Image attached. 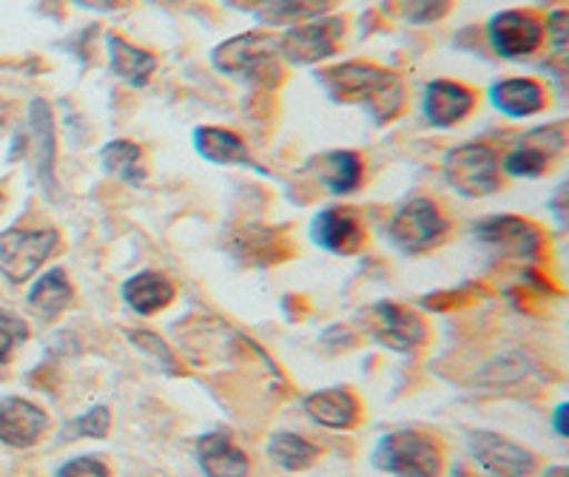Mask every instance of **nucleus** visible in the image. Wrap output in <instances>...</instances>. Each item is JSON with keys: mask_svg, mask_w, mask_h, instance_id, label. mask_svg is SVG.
I'll return each mask as SVG.
<instances>
[{"mask_svg": "<svg viewBox=\"0 0 569 477\" xmlns=\"http://www.w3.org/2000/svg\"><path fill=\"white\" fill-rule=\"evenodd\" d=\"M370 464L393 477H439L445 455L430 435L419 429H396L379 438L370 451Z\"/></svg>", "mask_w": 569, "mask_h": 477, "instance_id": "7ed1b4c3", "label": "nucleus"}, {"mask_svg": "<svg viewBox=\"0 0 569 477\" xmlns=\"http://www.w3.org/2000/svg\"><path fill=\"white\" fill-rule=\"evenodd\" d=\"M74 3H80V7H89V9H98V12H109V9H114L120 0H74Z\"/></svg>", "mask_w": 569, "mask_h": 477, "instance_id": "f704fd0d", "label": "nucleus"}, {"mask_svg": "<svg viewBox=\"0 0 569 477\" xmlns=\"http://www.w3.org/2000/svg\"><path fill=\"white\" fill-rule=\"evenodd\" d=\"M194 149L202 160L213 162V165H246L251 169L253 160L248 154L246 142L233 131L213 129V125H202L194 131Z\"/></svg>", "mask_w": 569, "mask_h": 477, "instance_id": "5701e85b", "label": "nucleus"}, {"mask_svg": "<svg viewBox=\"0 0 569 477\" xmlns=\"http://www.w3.org/2000/svg\"><path fill=\"white\" fill-rule=\"evenodd\" d=\"M472 91L465 89L461 83H450V80H433L425 85V98H421V111L425 120L436 129H450V125L461 123L472 111Z\"/></svg>", "mask_w": 569, "mask_h": 477, "instance_id": "4468645a", "label": "nucleus"}, {"mask_svg": "<svg viewBox=\"0 0 569 477\" xmlns=\"http://www.w3.org/2000/svg\"><path fill=\"white\" fill-rule=\"evenodd\" d=\"M197 466L206 477H248L251 460L240 446H233L231 435L208 433L197 440Z\"/></svg>", "mask_w": 569, "mask_h": 477, "instance_id": "2eb2a0df", "label": "nucleus"}, {"mask_svg": "<svg viewBox=\"0 0 569 477\" xmlns=\"http://www.w3.org/2000/svg\"><path fill=\"white\" fill-rule=\"evenodd\" d=\"M450 9V0H401V14L408 23L425 27V23H436Z\"/></svg>", "mask_w": 569, "mask_h": 477, "instance_id": "7c9ffc66", "label": "nucleus"}, {"mask_svg": "<svg viewBox=\"0 0 569 477\" xmlns=\"http://www.w3.org/2000/svg\"><path fill=\"white\" fill-rule=\"evenodd\" d=\"M365 324L370 327V336L393 353H410L425 342V322L419 313L393 302L373 304L365 316Z\"/></svg>", "mask_w": 569, "mask_h": 477, "instance_id": "9d476101", "label": "nucleus"}, {"mask_svg": "<svg viewBox=\"0 0 569 477\" xmlns=\"http://www.w3.org/2000/svg\"><path fill=\"white\" fill-rule=\"evenodd\" d=\"M100 162H103L106 174L117 176L120 182H129V185H142L146 182V162H142V151L137 142H106L103 151H100Z\"/></svg>", "mask_w": 569, "mask_h": 477, "instance_id": "b1692460", "label": "nucleus"}, {"mask_svg": "<svg viewBox=\"0 0 569 477\" xmlns=\"http://www.w3.org/2000/svg\"><path fill=\"white\" fill-rule=\"evenodd\" d=\"M447 220L441 216L439 205L425 196L408 200L390 216L388 236L405 256H419V253L430 251L445 238Z\"/></svg>", "mask_w": 569, "mask_h": 477, "instance_id": "39448f33", "label": "nucleus"}, {"mask_svg": "<svg viewBox=\"0 0 569 477\" xmlns=\"http://www.w3.org/2000/svg\"><path fill=\"white\" fill-rule=\"evenodd\" d=\"M268 458L284 471H305L319 458V449L297 433H273L268 440Z\"/></svg>", "mask_w": 569, "mask_h": 477, "instance_id": "393cba45", "label": "nucleus"}, {"mask_svg": "<svg viewBox=\"0 0 569 477\" xmlns=\"http://www.w3.org/2000/svg\"><path fill=\"white\" fill-rule=\"evenodd\" d=\"M490 103L510 120H527L547 103L541 83L530 78H507L490 85Z\"/></svg>", "mask_w": 569, "mask_h": 477, "instance_id": "a211bd4d", "label": "nucleus"}, {"mask_svg": "<svg viewBox=\"0 0 569 477\" xmlns=\"http://www.w3.org/2000/svg\"><path fill=\"white\" fill-rule=\"evenodd\" d=\"M29 120H32L34 140H38V169L43 182L52 180V162H54V131H52V111L43 100H34L29 109Z\"/></svg>", "mask_w": 569, "mask_h": 477, "instance_id": "a878e982", "label": "nucleus"}, {"mask_svg": "<svg viewBox=\"0 0 569 477\" xmlns=\"http://www.w3.org/2000/svg\"><path fill=\"white\" fill-rule=\"evenodd\" d=\"M27 322L14 316V313H9V309L0 307V364L9 362L12 349L18 347V344L27 342Z\"/></svg>", "mask_w": 569, "mask_h": 477, "instance_id": "c756f323", "label": "nucleus"}, {"mask_svg": "<svg viewBox=\"0 0 569 477\" xmlns=\"http://www.w3.org/2000/svg\"><path fill=\"white\" fill-rule=\"evenodd\" d=\"M211 65L226 78L266 85V89H273L282 80L279 40L266 32H246L220 43L211 52Z\"/></svg>", "mask_w": 569, "mask_h": 477, "instance_id": "f03ea898", "label": "nucleus"}, {"mask_svg": "<svg viewBox=\"0 0 569 477\" xmlns=\"http://www.w3.org/2000/svg\"><path fill=\"white\" fill-rule=\"evenodd\" d=\"M111 429V413L109 407H103V404H94L91 409H86L83 415H78L74 420H69V424L60 429V440H78V438H106Z\"/></svg>", "mask_w": 569, "mask_h": 477, "instance_id": "bb28decb", "label": "nucleus"}, {"mask_svg": "<svg viewBox=\"0 0 569 477\" xmlns=\"http://www.w3.org/2000/svg\"><path fill=\"white\" fill-rule=\"evenodd\" d=\"M567 415H569V407L567 404H558L556 415H552V429L558 433V438H567L569 429H567Z\"/></svg>", "mask_w": 569, "mask_h": 477, "instance_id": "72a5a7b5", "label": "nucleus"}, {"mask_svg": "<svg viewBox=\"0 0 569 477\" xmlns=\"http://www.w3.org/2000/svg\"><path fill=\"white\" fill-rule=\"evenodd\" d=\"M547 162H550V154L538 149L536 142L525 140L516 151H510V154L505 156V171L510 176H527V180H536V176L543 174Z\"/></svg>", "mask_w": 569, "mask_h": 477, "instance_id": "cd10ccee", "label": "nucleus"}, {"mask_svg": "<svg viewBox=\"0 0 569 477\" xmlns=\"http://www.w3.org/2000/svg\"><path fill=\"white\" fill-rule=\"evenodd\" d=\"M305 415L325 429H350L359 420V400L348 387H325L311 393L302 404Z\"/></svg>", "mask_w": 569, "mask_h": 477, "instance_id": "dca6fc26", "label": "nucleus"}, {"mask_svg": "<svg viewBox=\"0 0 569 477\" xmlns=\"http://www.w3.org/2000/svg\"><path fill=\"white\" fill-rule=\"evenodd\" d=\"M71 298H74V291H71V282L69 276H66V271L63 267H52V271H46L43 276L32 284L27 304L34 316L43 318V322H52L60 313H66Z\"/></svg>", "mask_w": 569, "mask_h": 477, "instance_id": "4be33fe9", "label": "nucleus"}, {"mask_svg": "<svg viewBox=\"0 0 569 477\" xmlns=\"http://www.w3.org/2000/svg\"><path fill=\"white\" fill-rule=\"evenodd\" d=\"M177 291L169 278L157 271H142L123 284V302L137 316H154L174 302Z\"/></svg>", "mask_w": 569, "mask_h": 477, "instance_id": "aec40b11", "label": "nucleus"}, {"mask_svg": "<svg viewBox=\"0 0 569 477\" xmlns=\"http://www.w3.org/2000/svg\"><path fill=\"white\" fill-rule=\"evenodd\" d=\"M487 40L492 52L505 60H525L536 54L543 43V29L532 14L507 9V12L492 14L487 23Z\"/></svg>", "mask_w": 569, "mask_h": 477, "instance_id": "1a4fd4ad", "label": "nucleus"}, {"mask_svg": "<svg viewBox=\"0 0 569 477\" xmlns=\"http://www.w3.org/2000/svg\"><path fill=\"white\" fill-rule=\"evenodd\" d=\"M231 7L253 14L268 27H297L305 20H317L328 14L333 0H226Z\"/></svg>", "mask_w": 569, "mask_h": 477, "instance_id": "ddd939ff", "label": "nucleus"}, {"mask_svg": "<svg viewBox=\"0 0 569 477\" xmlns=\"http://www.w3.org/2000/svg\"><path fill=\"white\" fill-rule=\"evenodd\" d=\"M58 251V231H12L0 233V273L12 284H23L40 271L46 258Z\"/></svg>", "mask_w": 569, "mask_h": 477, "instance_id": "423d86ee", "label": "nucleus"}, {"mask_svg": "<svg viewBox=\"0 0 569 477\" xmlns=\"http://www.w3.org/2000/svg\"><path fill=\"white\" fill-rule=\"evenodd\" d=\"M311 171L319 180V185H325L330 194L345 196L353 194L356 187L362 185V160L353 151H328V154H319L311 160Z\"/></svg>", "mask_w": 569, "mask_h": 477, "instance_id": "6ab92c4d", "label": "nucleus"}, {"mask_svg": "<svg viewBox=\"0 0 569 477\" xmlns=\"http://www.w3.org/2000/svg\"><path fill=\"white\" fill-rule=\"evenodd\" d=\"M567 32H569L567 12H563V9H556V12L550 14V20H547V38H550L558 60H563V54H567Z\"/></svg>", "mask_w": 569, "mask_h": 477, "instance_id": "473e14b6", "label": "nucleus"}, {"mask_svg": "<svg viewBox=\"0 0 569 477\" xmlns=\"http://www.w3.org/2000/svg\"><path fill=\"white\" fill-rule=\"evenodd\" d=\"M447 185L456 187L461 196L479 200V196L496 194L501 185V165L498 156L487 145H456L445 154L441 162Z\"/></svg>", "mask_w": 569, "mask_h": 477, "instance_id": "20e7f679", "label": "nucleus"}, {"mask_svg": "<svg viewBox=\"0 0 569 477\" xmlns=\"http://www.w3.org/2000/svg\"><path fill=\"white\" fill-rule=\"evenodd\" d=\"M345 23L342 18H317L297 23L279 38V58L291 65H313L333 58L342 43Z\"/></svg>", "mask_w": 569, "mask_h": 477, "instance_id": "0eeeda50", "label": "nucleus"}, {"mask_svg": "<svg viewBox=\"0 0 569 477\" xmlns=\"http://www.w3.org/2000/svg\"><path fill=\"white\" fill-rule=\"evenodd\" d=\"M476 236L501 253H512V256H532L541 245L536 227L516 216H492V220L479 222Z\"/></svg>", "mask_w": 569, "mask_h": 477, "instance_id": "f3484780", "label": "nucleus"}, {"mask_svg": "<svg viewBox=\"0 0 569 477\" xmlns=\"http://www.w3.org/2000/svg\"><path fill=\"white\" fill-rule=\"evenodd\" d=\"M319 83L330 98L345 105H362L373 123H390L401 111L405 89L393 71L373 63H342L319 71Z\"/></svg>", "mask_w": 569, "mask_h": 477, "instance_id": "f257e3e1", "label": "nucleus"}, {"mask_svg": "<svg viewBox=\"0 0 569 477\" xmlns=\"http://www.w3.org/2000/svg\"><path fill=\"white\" fill-rule=\"evenodd\" d=\"M365 222L353 207H325L313 216L311 238L337 256H353L365 245Z\"/></svg>", "mask_w": 569, "mask_h": 477, "instance_id": "9b49d317", "label": "nucleus"}, {"mask_svg": "<svg viewBox=\"0 0 569 477\" xmlns=\"http://www.w3.org/2000/svg\"><path fill=\"white\" fill-rule=\"evenodd\" d=\"M467 449L490 477H530L538 466L530 449L487 429L467 433Z\"/></svg>", "mask_w": 569, "mask_h": 477, "instance_id": "6e6552de", "label": "nucleus"}, {"mask_svg": "<svg viewBox=\"0 0 569 477\" xmlns=\"http://www.w3.org/2000/svg\"><path fill=\"white\" fill-rule=\"evenodd\" d=\"M49 433V415L38 404L18 395L0 398V444L29 449Z\"/></svg>", "mask_w": 569, "mask_h": 477, "instance_id": "f8f14e48", "label": "nucleus"}, {"mask_svg": "<svg viewBox=\"0 0 569 477\" xmlns=\"http://www.w3.org/2000/svg\"><path fill=\"white\" fill-rule=\"evenodd\" d=\"M54 477H111L109 466L100 458H91V455H80V458H71L54 471Z\"/></svg>", "mask_w": 569, "mask_h": 477, "instance_id": "2f4dec72", "label": "nucleus"}, {"mask_svg": "<svg viewBox=\"0 0 569 477\" xmlns=\"http://www.w3.org/2000/svg\"><path fill=\"white\" fill-rule=\"evenodd\" d=\"M129 342L134 344L137 349H142V353L149 355L151 362H154L160 369H166V373L171 375L177 373L174 353H171L169 344L162 342L160 336H154V333H149V329H137V333H129Z\"/></svg>", "mask_w": 569, "mask_h": 477, "instance_id": "c85d7f7f", "label": "nucleus"}, {"mask_svg": "<svg viewBox=\"0 0 569 477\" xmlns=\"http://www.w3.org/2000/svg\"><path fill=\"white\" fill-rule=\"evenodd\" d=\"M106 49H109V65L117 78L126 80L129 85H146L151 74L157 71V58L140 45L129 43L120 34H106Z\"/></svg>", "mask_w": 569, "mask_h": 477, "instance_id": "412c9836", "label": "nucleus"}]
</instances>
